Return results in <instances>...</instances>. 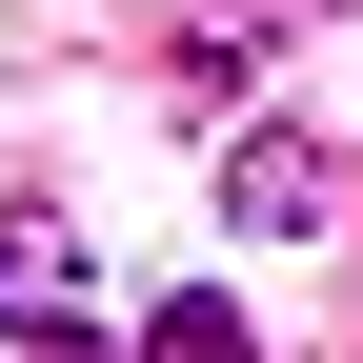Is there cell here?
Segmentation results:
<instances>
[{
  "mask_svg": "<svg viewBox=\"0 0 363 363\" xmlns=\"http://www.w3.org/2000/svg\"><path fill=\"white\" fill-rule=\"evenodd\" d=\"M222 222H242V242H303V222H343V142H303V121H242V142H222Z\"/></svg>",
  "mask_w": 363,
  "mask_h": 363,
  "instance_id": "2",
  "label": "cell"
},
{
  "mask_svg": "<svg viewBox=\"0 0 363 363\" xmlns=\"http://www.w3.org/2000/svg\"><path fill=\"white\" fill-rule=\"evenodd\" d=\"M0 363H101V323H81V242L61 222H0Z\"/></svg>",
  "mask_w": 363,
  "mask_h": 363,
  "instance_id": "1",
  "label": "cell"
},
{
  "mask_svg": "<svg viewBox=\"0 0 363 363\" xmlns=\"http://www.w3.org/2000/svg\"><path fill=\"white\" fill-rule=\"evenodd\" d=\"M121 363H242V303H222V283H162V303H142V343H121Z\"/></svg>",
  "mask_w": 363,
  "mask_h": 363,
  "instance_id": "3",
  "label": "cell"
}]
</instances>
